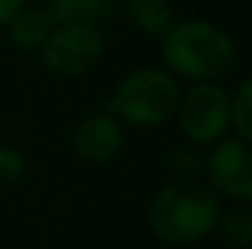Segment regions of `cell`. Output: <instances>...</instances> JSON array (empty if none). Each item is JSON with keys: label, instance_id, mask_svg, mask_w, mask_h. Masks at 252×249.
I'll return each mask as SVG.
<instances>
[{"label": "cell", "instance_id": "6da1fadb", "mask_svg": "<svg viewBox=\"0 0 252 249\" xmlns=\"http://www.w3.org/2000/svg\"><path fill=\"white\" fill-rule=\"evenodd\" d=\"M162 59L169 74L193 83L216 81L233 71L238 47L223 27L203 20H184L174 22L162 37Z\"/></svg>", "mask_w": 252, "mask_h": 249}, {"label": "cell", "instance_id": "7a4b0ae2", "mask_svg": "<svg viewBox=\"0 0 252 249\" xmlns=\"http://www.w3.org/2000/svg\"><path fill=\"white\" fill-rule=\"evenodd\" d=\"M220 215L218 198L196 181H174L164 186L150 205V227L171 247H189L216 230Z\"/></svg>", "mask_w": 252, "mask_h": 249}, {"label": "cell", "instance_id": "3957f363", "mask_svg": "<svg viewBox=\"0 0 252 249\" xmlns=\"http://www.w3.org/2000/svg\"><path fill=\"white\" fill-rule=\"evenodd\" d=\"M181 90L176 79L164 69H137L127 74L105 103V112L132 125L157 127L176 112Z\"/></svg>", "mask_w": 252, "mask_h": 249}, {"label": "cell", "instance_id": "277c9868", "mask_svg": "<svg viewBox=\"0 0 252 249\" xmlns=\"http://www.w3.org/2000/svg\"><path fill=\"white\" fill-rule=\"evenodd\" d=\"M105 54L103 34L95 25L66 22L54 25L42 44V64L62 79H79L91 74Z\"/></svg>", "mask_w": 252, "mask_h": 249}, {"label": "cell", "instance_id": "5b68a950", "mask_svg": "<svg viewBox=\"0 0 252 249\" xmlns=\"http://www.w3.org/2000/svg\"><path fill=\"white\" fill-rule=\"evenodd\" d=\"M181 132L196 144H216L230 127V95L213 81L193 83L176 105Z\"/></svg>", "mask_w": 252, "mask_h": 249}, {"label": "cell", "instance_id": "8992f818", "mask_svg": "<svg viewBox=\"0 0 252 249\" xmlns=\"http://www.w3.org/2000/svg\"><path fill=\"white\" fill-rule=\"evenodd\" d=\"M206 171L211 183L238 203H252V144L243 137H223L213 144Z\"/></svg>", "mask_w": 252, "mask_h": 249}, {"label": "cell", "instance_id": "52a82bcc", "mask_svg": "<svg viewBox=\"0 0 252 249\" xmlns=\"http://www.w3.org/2000/svg\"><path fill=\"white\" fill-rule=\"evenodd\" d=\"M125 135L118 117L110 112H95L88 115L74 132V147L81 154V159L91 164H108L113 162L123 149Z\"/></svg>", "mask_w": 252, "mask_h": 249}, {"label": "cell", "instance_id": "ba28073f", "mask_svg": "<svg viewBox=\"0 0 252 249\" xmlns=\"http://www.w3.org/2000/svg\"><path fill=\"white\" fill-rule=\"evenodd\" d=\"M120 0H47V12L54 25H66V22H86L95 25L108 20Z\"/></svg>", "mask_w": 252, "mask_h": 249}, {"label": "cell", "instance_id": "9c48e42d", "mask_svg": "<svg viewBox=\"0 0 252 249\" xmlns=\"http://www.w3.org/2000/svg\"><path fill=\"white\" fill-rule=\"evenodd\" d=\"M52 29H54V22L44 7H25L10 22L7 34L17 49L32 52V49H42V44L47 42Z\"/></svg>", "mask_w": 252, "mask_h": 249}, {"label": "cell", "instance_id": "30bf717a", "mask_svg": "<svg viewBox=\"0 0 252 249\" xmlns=\"http://www.w3.org/2000/svg\"><path fill=\"white\" fill-rule=\"evenodd\" d=\"M130 22L147 37H164L174 25V12L167 0H125Z\"/></svg>", "mask_w": 252, "mask_h": 249}, {"label": "cell", "instance_id": "8fae6325", "mask_svg": "<svg viewBox=\"0 0 252 249\" xmlns=\"http://www.w3.org/2000/svg\"><path fill=\"white\" fill-rule=\"evenodd\" d=\"M216 227L230 247L252 249V210L243 208V205L230 208L228 213L218 215Z\"/></svg>", "mask_w": 252, "mask_h": 249}, {"label": "cell", "instance_id": "7c38bea8", "mask_svg": "<svg viewBox=\"0 0 252 249\" xmlns=\"http://www.w3.org/2000/svg\"><path fill=\"white\" fill-rule=\"evenodd\" d=\"M230 125L238 130V137L252 144V79L243 81L230 95Z\"/></svg>", "mask_w": 252, "mask_h": 249}, {"label": "cell", "instance_id": "4fadbf2b", "mask_svg": "<svg viewBox=\"0 0 252 249\" xmlns=\"http://www.w3.org/2000/svg\"><path fill=\"white\" fill-rule=\"evenodd\" d=\"M206 168V159L189 147H176L167 154V171L176 181H193Z\"/></svg>", "mask_w": 252, "mask_h": 249}, {"label": "cell", "instance_id": "5bb4252c", "mask_svg": "<svg viewBox=\"0 0 252 249\" xmlns=\"http://www.w3.org/2000/svg\"><path fill=\"white\" fill-rule=\"evenodd\" d=\"M27 171V159L20 149L0 144V183H17Z\"/></svg>", "mask_w": 252, "mask_h": 249}, {"label": "cell", "instance_id": "9a60e30c", "mask_svg": "<svg viewBox=\"0 0 252 249\" xmlns=\"http://www.w3.org/2000/svg\"><path fill=\"white\" fill-rule=\"evenodd\" d=\"M25 10V0H0V29H7L10 22Z\"/></svg>", "mask_w": 252, "mask_h": 249}]
</instances>
